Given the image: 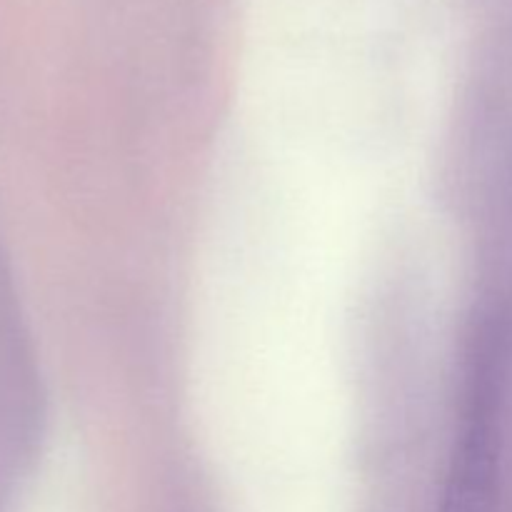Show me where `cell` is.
<instances>
[{
	"mask_svg": "<svg viewBox=\"0 0 512 512\" xmlns=\"http://www.w3.org/2000/svg\"><path fill=\"white\" fill-rule=\"evenodd\" d=\"M10 350V310H8V293L3 288V273H0V378L5 375V360Z\"/></svg>",
	"mask_w": 512,
	"mask_h": 512,
	"instance_id": "obj_1",
	"label": "cell"
}]
</instances>
